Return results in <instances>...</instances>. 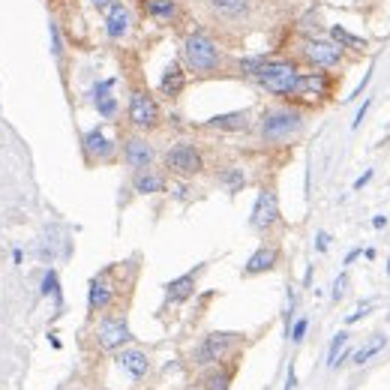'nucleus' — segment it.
Wrapping results in <instances>:
<instances>
[{"label": "nucleus", "instance_id": "25", "mask_svg": "<svg viewBox=\"0 0 390 390\" xmlns=\"http://www.w3.org/2000/svg\"><path fill=\"white\" fill-rule=\"evenodd\" d=\"M217 180L228 195H237V193H243L246 189V171L240 169V165H222V169L217 171Z\"/></svg>", "mask_w": 390, "mask_h": 390}, {"label": "nucleus", "instance_id": "6", "mask_svg": "<svg viewBox=\"0 0 390 390\" xmlns=\"http://www.w3.org/2000/svg\"><path fill=\"white\" fill-rule=\"evenodd\" d=\"M339 87V72H330V69H303L297 76L292 94L282 102H292V105H301V109H315V105H325L334 99Z\"/></svg>", "mask_w": 390, "mask_h": 390}, {"label": "nucleus", "instance_id": "34", "mask_svg": "<svg viewBox=\"0 0 390 390\" xmlns=\"http://www.w3.org/2000/svg\"><path fill=\"white\" fill-rule=\"evenodd\" d=\"M330 250V235L327 231H318L315 235V252H327Z\"/></svg>", "mask_w": 390, "mask_h": 390}, {"label": "nucleus", "instance_id": "11", "mask_svg": "<svg viewBox=\"0 0 390 390\" xmlns=\"http://www.w3.org/2000/svg\"><path fill=\"white\" fill-rule=\"evenodd\" d=\"M282 222V213H279V198H277V189L273 186H261L259 195H255V204H252V213H250V228L255 235H270Z\"/></svg>", "mask_w": 390, "mask_h": 390}, {"label": "nucleus", "instance_id": "15", "mask_svg": "<svg viewBox=\"0 0 390 390\" xmlns=\"http://www.w3.org/2000/svg\"><path fill=\"white\" fill-rule=\"evenodd\" d=\"M114 87H118V78H99L87 94L90 105H94L102 120H118V114H120V102L114 96Z\"/></svg>", "mask_w": 390, "mask_h": 390}, {"label": "nucleus", "instance_id": "9", "mask_svg": "<svg viewBox=\"0 0 390 390\" xmlns=\"http://www.w3.org/2000/svg\"><path fill=\"white\" fill-rule=\"evenodd\" d=\"M237 343H240V334H235V330H213V334H207L202 343L195 345L193 363L202 369L217 367V363H222L231 351H235Z\"/></svg>", "mask_w": 390, "mask_h": 390}, {"label": "nucleus", "instance_id": "17", "mask_svg": "<svg viewBox=\"0 0 390 390\" xmlns=\"http://www.w3.org/2000/svg\"><path fill=\"white\" fill-rule=\"evenodd\" d=\"M207 268V261H202V264H195L189 273H180L177 279H169L165 282V306H184L189 297L195 294V285H198V273H202Z\"/></svg>", "mask_w": 390, "mask_h": 390}, {"label": "nucleus", "instance_id": "5", "mask_svg": "<svg viewBox=\"0 0 390 390\" xmlns=\"http://www.w3.org/2000/svg\"><path fill=\"white\" fill-rule=\"evenodd\" d=\"M198 6L219 33H246L255 24V0H198Z\"/></svg>", "mask_w": 390, "mask_h": 390}, {"label": "nucleus", "instance_id": "27", "mask_svg": "<svg viewBox=\"0 0 390 390\" xmlns=\"http://www.w3.org/2000/svg\"><path fill=\"white\" fill-rule=\"evenodd\" d=\"M384 345H387V336H384V334H376V336H372L367 345L358 348V351L351 354V358H354V367H363V363H369V360L376 358L378 351H384Z\"/></svg>", "mask_w": 390, "mask_h": 390}, {"label": "nucleus", "instance_id": "22", "mask_svg": "<svg viewBox=\"0 0 390 390\" xmlns=\"http://www.w3.org/2000/svg\"><path fill=\"white\" fill-rule=\"evenodd\" d=\"M132 189L138 195H160L169 189V180L160 169H141V171H132Z\"/></svg>", "mask_w": 390, "mask_h": 390}, {"label": "nucleus", "instance_id": "28", "mask_svg": "<svg viewBox=\"0 0 390 390\" xmlns=\"http://www.w3.org/2000/svg\"><path fill=\"white\" fill-rule=\"evenodd\" d=\"M39 294L43 297H54V301H61V277H57V270H45L43 277V288H39Z\"/></svg>", "mask_w": 390, "mask_h": 390}, {"label": "nucleus", "instance_id": "2", "mask_svg": "<svg viewBox=\"0 0 390 390\" xmlns=\"http://www.w3.org/2000/svg\"><path fill=\"white\" fill-rule=\"evenodd\" d=\"M306 127V109L301 105H292V102H279L264 109L255 120V132H259V141L268 147H279V144H288L294 141L297 136L303 132Z\"/></svg>", "mask_w": 390, "mask_h": 390}, {"label": "nucleus", "instance_id": "30", "mask_svg": "<svg viewBox=\"0 0 390 390\" xmlns=\"http://www.w3.org/2000/svg\"><path fill=\"white\" fill-rule=\"evenodd\" d=\"M306 330H310V318H306V315H301V318H297L294 325H292V330H288V339H292V343H303Z\"/></svg>", "mask_w": 390, "mask_h": 390}, {"label": "nucleus", "instance_id": "41", "mask_svg": "<svg viewBox=\"0 0 390 390\" xmlns=\"http://www.w3.org/2000/svg\"><path fill=\"white\" fill-rule=\"evenodd\" d=\"M372 228H387V217H381V213H378V217H372Z\"/></svg>", "mask_w": 390, "mask_h": 390}, {"label": "nucleus", "instance_id": "24", "mask_svg": "<svg viewBox=\"0 0 390 390\" xmlns=\"http://www.w3.org/2000/svg\"><path fill=\"white\" fill-rule=\"evenodd\" d=\"M327 36L334 39L336 45H343L348 54H354V57H360V54L369 48L367 39H363V36H354V33H348L343 24H330V28H327Z\"/></svg>", "mask_w": 390, "mask_h": 390}, {"label": "nucleus", "instance_id": "29", "mask_svg": "<svg viewBox=\"0 0 390 390\" xmlns=\"http://www.w3.org/2000/svg\"><path fill=\"white\" fill-rule=\"evenodd\" d=\"M345 343H348V330H339V334H336L334 339H330V348H327V367L336 360V354L345 348Z\"/></svg>", "mask_w": 390, "mask_h": 390}, {"label": "nucleus", "instance_id": "38", "mask_svg": "<svg viewBox=\"0 0 390 390\" xmlns=\"http://www.w3.org/2000/svg\"><path fill=\"white\" fill-rule=\"evenodd\" d=\"M369 180H372V169H369V171H363V174H360V177H358V180H354V193H358V189H363V186H367V184H369Z\"/></svg>", "mask_w": 390, "mask_h": 390}, {"label": "nucleus", "instance_id": "36", "mask_svg": "<svg viewBox=\"0 0 390 390\" xmlns=\"http://www.w3.org/2000/svg\"><path fill=\"white\" fill-rule=\"evenodd\" d=\"M369 105H372V99H367V102L358 109V114H354V120H351V129H358L360 123H363V118H367V111H369Z\"/></svg>", "mask_w": 390, "mask_h": 390}, {"label": "nucleus", "instance_id": "31", "mask_svg": "<svg viewBox=\"0 0 390 390\" xmlns=\"http://www.w3.org/2000/svg\"><path fill=\"white\" fill-rule=\"evenodd\" d=\"M345 288H348V273L343 270L339 277L334 279V292H330V303H339L345 297Z\"/></svg>", "mask_w": 390, "mask_h": 390}, {"label": "nucleus", "instance_id": "40", "mask_svg": "<svg viewBox=\"0 0 390 390\" xmlns=\"http://www.w3.org/2000/svg\"><path fill=\"white\" fill-rule=\"evenodd\" d=\"M186 193H189V186H186V184H177V186H174V198H180V202L186 198Z\"/></svg>", "mask_w": 390, "mask_h": 390}, {"label": "nucleus", "instance_id": "33", "mask_svg": "<svg viewBox=\"0 0 390 390\" xmlns=\"http://www.w3.org/2000/svg\"><path fill=\"white\" fill-rule=\"evenodd\" d=\"M367 315H369V303H363V306H360L358 312H351V315H348V318H345V327L358 325V321H360V318H367Z\"/></svg>", "mask_w": 390, "mask_h": 390}, {"label": "nucleus", "instance_id": "19", "mask_svg": "<svg viewBox=\"0 0 390 390\" xmlns=\"http://www.w3.org/2000/svg\"><path fill=\"white\" fill-rule=\"evenodd\" d=\"M255 114L252 109H237V111H226V114H213V118H207L202 127L210 129V132H243L252 127Z\"/></svg>", "mask_w": 390, "mask_h": 390}, {"label": "nucleus", "instance_id": "7", "mask_svg": "<svg viewBox=\"0 0 390 390\" xmlns=\"http://www.w3.org/2000/svg\"><path fill=\"white\" fill-rule=\"evenodd\" d=\"M127 120H129L132 132H141V136H147V132H153V129L162 127V105L144 85H132L129 87Z\"/></svg>", "mask_w": 390, "mask_h": 390}, {"label": "nucleus", "instance_id": "10", "mask_svg": "<svg viewBox=\"0 0 390 390\" xmlns=\"http://www.w3.org/2000/svg\"><path fill=\"white\" fill-rule=\"evenodd\" d=\"M96 336V348L105 354H114L120 348H127L132 343V330H129V321L123 312H109L99 318V325L94 330Z\"/></svg>", "mask_w": 390, "mask_h": 390}, {"label": "nucleus", "instance_id": "8", "mask_svg": "<svg viewBox=\"0 0 390 390\" xmlns=\"http://www.w3.org/2000/svg\"><path fill=\"white\" fill-rule=\"evenodd\" d=\"M162 165H165V171L174 174V177H180V180H193L198 177V174L204 171V153H202V147L195 144V141H189V138H180V141H174V144L165 151L162 156Z\"/></svg>", "mask_w": 390, "mask_h": 390}, {"label": "nucleus", "instance_id": "14", "mask_svg": "<svg viewBox=\"0 0 390 390\" xmlns=\"http://www.w3.org/2000/svg\"><path fill=\"white\" fill-rule=\"evenodd\" d=\"M114 294H118V288H114L111 270L96 273V277L87 282V312L90 315H105L114 303Z\"/></svg>", "mask_w": 390, "mask_h": 390}, {"label": "nucleus", "instance_id": "23", "mask_svg": "<svg viewBox=\"0 0 390 390\" xmlns=\"http://www.w3.org/2000/svg\"><path fill=\"white\" fill-rule=\"evenodd\" d=\"M144 15L156 24H174L180 19V3L177 0H141Z\"/></svg>", "mask_w": 390, "mask_h": 390}, {"label": "nucleus", "instance_id": "39", "mask_svg": "<svg viewBox=\"0 0 390 390\" xmlns=\"http://www.w3.org/2000/svg\"><path fill=\"white\" fill-rule=\"evenodd\" d=\"M360 255H363V250H358V246H354V250H351V252H348V255H345V261H343V264H345V268H351V264H354V261H358V259H360Z\"/></svg>", "mask_w": 390, "mask_h": 390}, {"label": "nucleus", "instance_id": "4", "mask_svg": "<svg viewBox=\"0 0 390 390\" xmlns=\"http://www.w3.org/2000/svg\"><path fill=\"white\" fill-rule=\"evenodd\" d=\"M292 54L306 69H330V72L343 69L348 63V57H351L343 45H336L327 33H303V36H297Z\"/></svg>", "mask_w": 390, "mask_h": 390}, {"label": "nucleus", "instance_id": "3", "mask_svg": "<svg viewBox=\"0 0 390 390\" xmlns=\"http://www.w3.org/2000/svg\"><path fill=\"white\" fill-rule=\"evenodd\" d=\"M303 72V63L297 61L294 54H273L268 52L264 63L255 69V76L250 78L255 87L264 90L268 96H277V99H288L292 94L297 76Z\"/></svg>", "mask_w": 390, "mask_h": 390}, {"label": "nucleus", "instance_id": "12", "mask_svg": "<svg viewBox=\"0 0 390 390\" xmlns=\"http://www.w3.org/2000/svg\"><path fill=\"white\" fill-rule=\"evenodd\" d=\"M120 156L127 162L129 171H141V169H153L156 165V147L147 141L141 132H132L120 141Z\"/></svg>", "mask_w": 390, "mask_h": 390}, {"label": "nucleus", "instance_id": "16", "mask_svg": "<svg viewBox=\"0 0 390 390\" xmlns=\"http://www.w3.org/2000/svg\"><path fill=\"white\" fill-rule=\"evenodd\" d=\"M189 85V72L184 69V63L174 57V61L162 69L160 76V85H156V96H162L165 102H177L180 96H184V90Z\"/></svg>", "mask_w": 390, "mask_h": 390}, {"label": "nucleus", "instance_id": "13", "mask_svg": "<svg viewBox=\"0 0 390 390\" xmlns=\"http://www.w3.org/2000/svg\"><path fill=\"white\" fill-rule=\"evenodd\" d=\"M118 141L111 136H105L102 127H94L81 136V153H85L87 165H99V162H111L118 156Z\"/></svg>", "mask_w": 390, "mask_h": 390}, {"label": "nucleus", "instance_id": "20", "mask_svg": "<svg viewBox=\"0 0 390 390\" xmlns=\"http://www.w3.org/2000/svg\"><path fill=\"white\" fill-rule=\"evenodd\" d=\"M114 360H118V367L127 372L132 381H141L147 378V372H151V358H147V351H141V348H120V351H114Z\"/></svg>", "mask_w": 390, "mask_h": 390}, {"label": "nucleus", "instance_id": "26", "mask_svg": "<svg viewBox=\"0 0 390 390\" xmlns=\"http://www.w3.org/2000/svg\"><path fill=\"white\" fill-rule=\"evenodd\" d=\"M198 384H202V390H231V369H226L222 363L207 367Z\"/></svg>", "mask_w": 390, "mask_h": 390}, {"label": "nucleus", "instance_id": "37", "mask_svg": "<svg viewBox=\"0 0 390 390\" xmlns=\"http://www.w3.org/2000/svg\"><path fill=\"white\" fill-rule=\"evenodd\" d=\"M297 387V369H294V363H288V376H285V387L282 390H294Z\"/></svg>", "mask_w": 390, "mask_h": 390}, {"label": "nucleus", "instance_id": "35", "mask_svg": "<svg viewBox=\"0 0 390 390\" xmlns=\"http://www.w3.org/2000/svg\"><path fill=\"white\" fill-rule=\"evenodd\" d=\"M87 3L94 6V10H96L99 15H105V12H109L111 6H114V3H118V0H87Z\"/></svg>", "mask_w": 390, "mask_h": 390}, {"label": "nucleus", "instance_id": "21", "mask_svg": "<svg viewBox=\"0 0 390 390\" xmlns=\"http://www.w3.org/2000/svg\"><path fill=\"white\" fill-rule=\"evenodd\" d=\"M102 19H105V36H109L111 43H120V39L132 30V12H129V6L123 3V0H118Z\"/></svg>", "mask_w": 390, "mask_h": 390}, {"label": "nucleus", "instance_id": "32", "mask_svg": "<svg viewBox=\"0 0 390 390\" xmlns=\"http://www.w3.org/2000/svg\"><path fill=\"white\" fill-rule=\"evenodd\" d=\"M52 52L54 57L63 63V36H61V28H57V21L52 24Z\"/></svg>", "mask_w": 390, "mask_h": 390}, {"label": "nucleus", "instance_id": "42", "mask_svg": "<svg viewBox=\"0 0 390 390\" xmlns=\"http://www.w3.org/2000/svg\"><path fill=\"white\" fill-rule=\"evenodd\" d=\"M387 277H390V259H387Z\"/></svg>", "mask_w": 390, "mask_h": 390}, {"label": "nucleus", "instance_id": "18", "mask_svg": "<svg viewBox=\"0 0 390 390\" xmlns=\"http://www.w3.org/2000/svg\"><path fill=\"white\" fill-rule=\"evenodd\" d=\"M279 261H282L279 243H261L259 250H255L250 259H246V264H243V277H246V279H250V277H264V273L277 270V268H279Z\"/></svg>", "mask_w": 390, "mask_h": 390}, {"label": "nucleus", "instance_id": "1", "mask_svg": "<svg viewBox=\"0 0 390 390\" xmlns=\"http://www.w3.org/2000/svg\"><path fill=\"white\" fill-rule=\"evenodd\" d=\"M177 61L184 63V69L189 72V78H226L235 76V61L226 48H222L219 36L213 30L195 24L193 30H186L180 36L177 48Z\"/></svg>", "mask_w": 390, "mask_h": 390}]
</instances>
